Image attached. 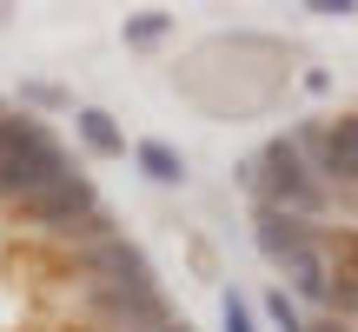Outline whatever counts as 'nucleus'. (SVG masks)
Listing matches in <instances>:
<instances>
[{
  "label": "nucleus",
  "instance_id": "f257e3e1",
  "mask_svg": "<svg viewBox=\"0 0 358 332\" xmlns=\"http://www.w3.org/2000/svg\"><path fill=\"white\" fill-rule=\"evenodd\" d=\"M266 186H259V206H279V213L292 219H325V206H332V186H325L319 173L306 166V153L292 146V133H279V140H266Z\"/></svg>",
  "mask_w": 358,
  "mask_h": 332
},
{
  "label": "nucleus",
  "instance_id": "f03ea898",
  "mask_svg": "<svg viewBox=\"0 0 358 332\" xmlns=\"http://www.w3.org/2000/svg\"><path fill=\"white\" fill-rule=\"evenodd\" d=\"M100 213V193H93V179L87 173H66L60 186H47V193H34V200H20V219L27 226H40V233H66L73 240L87 219Z\"/></svg>",
  "mask_w": 358,
  "mask_h": 332
},
{
  "label": "nucleus",
  "instance_id": "7ed1b4c3",
  "mask_svg": "<svg viewBox=\"0 0 358 332\" xmlns=\"http://www.w3.org/2000/svg\"><path fill=\"white\" fill-rule=\"evenodd\" d=\"M87 306L100 332H153V326H173V306L159 286H140V293H127V286H87Z\"/></svg>",
  "mask_w": 358,
  "mask_h": 332
},
{
  "label": "nucleus",
  "instance_id": "20e7f679",
  "mask_svg": "<svg viewBox=\"0 0 358 332\" xmlns=\"http://www.w3.org/2000/svg\"><path fill=\"white\" fill-rule=\"evenodd\" d=\"M80 272H87V286H127V293H140V286H159V279H153V266H146V253L127 240V233L80 246Z\"/></svg>",
  "mask_w": 358,
  "mask_h": 332
},
{
  "label": "nucleus",
  "instance_id": "39448f33",
  "mask_svg": "<svg viewBox=\"0 0 358 332\" xmlns=\"http://www.w3.org/2000/svg\"><path fill=\"white\" fill-rule=\"evenodd\" d=\"M73 173V160H66V146L60 140H47V146H34V153H13V160H0V200H34V193H47V186H60V179Z\"/></svg>",
  "mask_w": 358,
  "mask_h": 332
},
{
  "label": "nucleus",
  "instance_id": "423d86ee",
  "mask_svg": "<svg viewBox=\"0 0 358 332\" xmlns=\"http://www.w3.org/2000/svg\"><path fill=\"white\" fill-rule=\"evenodd\" d=\"M252 240H259V253H266L272 266H285L292 253H306V246L319 240V226H312V219L279 213V206H259V213H252Z\"/></svg>",
  "mask_w": 358,
  "mask_h": 332
},
{
  "label": "nucleus",
  "instance_id": "0eeeda50",
  "mask_svg": "<svg viewBox=\"0 0 358 332\" xmlns=\"http://www.w3.org/2000/svg\"><path fill=\"white\" fill-rule=\"evenodd\" d=\"M279 272L292 279V299H299V306H332V279H338V266H332V246H325V240H312L306 253H292Z\"/></svg>",
  "mask_w": 358,
  "mask_h": 332
},
{
  "label": "nucleus",
  "instance_id": "6e6552de",
  "mask_svg": "<svg viewBox=\"0 0 358 332\" xmlns=\"http://www.w3.org/2000/svg\"><path fill=\"white\" fill-rule=\"evenodd\" d=\"M325 186H358V113L325 127V160H319Z\"/></svg>",
  "mask_w": 358,
  "mask_h": 332
},
{
  "label": "nucleus",
  "instance_id": "1a4fd4ad",
  "mask_svg": "<svg viewBox=\"0 0 358 332\" xmlns=\"http://www.w3.org/2000/svg\"><path fill=\"white\" fill-rule=\"evenodd\" d=\"M73 127H80V140H87L100 160H120V153H127V133H120V127H113V113H100V106H80Z\"/></svg>",
  "mask_w": 358,
  "mask_h": 332
},
{
  "label": "nucleus",
  "instance_id": "9d476101",
  "mask_svg": "<svg viewBox=\"0 0 358 332\" xmlns=\"http://www.w3.org/2000/svg\"><path fill=\"white\" fill-rule=\"evenodd\" d=\"M133 160L146 166V179H153V186H179V179H186V160H179L166 140H140V146H133Z\"/></svg>",
  "mask_w": 358,
  "mask_h": 332
},
{
  "label": "nucleus",
  "instance_id": "9b49d317",
  "mask_svg": "<svg viewBox=\"0 0 358 332\" xmlns=\"http://www.w3.org/2000/svg\"><path fill=\"white\" fill-rule=\"evenodd\" d=\"M332 319H358V266H338V279H332Z\"/></svg>",
  "mask_w": 358,
  "mask_h": 332
},
{
  "label": "nucleus",
  "instance_id": "f8f14e48",
  "mask_svg": "<svg viewBox=\"0 0 358 332\" xmlns=\"http://www.w3.org/2000/svg\"><path fill=\"white\" fill-rule=\"evenodd\" d=\"M266 312H272V326H279V332H306V312H299V299L285 293V286L266 299Z\"/></svg>",
  "mask_w": 358,
  "mask_h": 332
},
{
  "label": "nucleus",
  "instance_id": "ddd939ff",
  "mask_svg": "<svg viewBox=\"0 0 358 332\" xmlns=\"http://www.w3.org/2000/svg\"><path fill=\"white\" fill-rule=\"evenodd\" d=\"M166 13H133V20H127V40H133V47H146V40H159V34H166Z\"/></svg>",
  "mask_w": 358,
  "mask_h": 332
},
{
  "label": "nucleus",
  "instance_id": "4468645a",
  "mask_svg": "<svg viewBox=\"0 0 358 332\" xmlns=\"http://www.w3.org/2000/svg\"><path fill=\"white\" fill-rule=\"evenodd\" d=\"M219 319H226V332H259V326H252V306H245L239 293H226V299H219Z\"/></svg>",
  "mask_w": 358,
  "mask_h": 332
},
{
  "label": "nucleus",
  "instance_id": "2eb2a0df",
  "mask_svg": "<svg viewBox=\"0 0 358 332\" xmlns=\"http://www.w3.org/2000/svg\"><path fill=\"white\" fill-rule=\"evenodd\" d=\"M20 100H34V106H66V93H60V87H47V80H27Z\"/></svg>",
  "mask_w": 358,
  "mask_h": 332
},
{
  "label": "nucleus",
  "instance_id": "dca6fc26",
  "mask_svg": "<svg viewBox=\"0 0 358 332\" xmlns=\"http://www.w3.org/2000/svg\"><path fill=\"white\" fill-rule=\"evenodd\" d=\"M306 13H325V20H352L358 0H306Z\"/></svg>",
  "mask_w": 358,
  "mask_h": 332
},
{
  "label": "nucleus",
  "instance_id": "f3484780",
  "mask_svg": "<svg viewBox=\"0 0 358 332\" xmlns=\"http://www.w3.org/2000/svg\"><path fill=\"white\" fill-rule=\"evenodd\" d=\"M306 332H352L345 319H319V326H306Z\"/></svg>",
  "mask_w": 358,
  "mask_h": 332
},
{
  "label": "nucleus",
  "instance_id": "a211bd4d",
  "mask_svg": "<svg viewBox=\"0 0 358 332\" xmlns=\"http://www.w3.org/2000/svg\"><path fill=\"white\" fill-rule=\"evenodd\" d=\"M153 332H192V326H186V319H173V326H153Z\"/></svg>",
  "mask_w": 358,
  "mask_h": 332
}]
</instances>
